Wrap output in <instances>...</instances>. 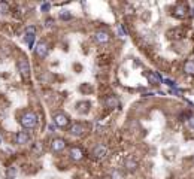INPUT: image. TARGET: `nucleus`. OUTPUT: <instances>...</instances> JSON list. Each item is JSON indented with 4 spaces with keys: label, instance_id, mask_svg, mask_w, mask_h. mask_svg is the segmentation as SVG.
Returning a JSON list of instances; mask_svg holds the SVG:
<instances>
[{
    "label": "nucleus",
    "instance_id": "6e6552de",
    "mask_svg": "<svg viewBox=\"0 0 194 179\" xmlns=\"http://www.w3.org/2000/svg\"><path fill=\"white\" fill-rule=\"evenodd\" d=\"M30 140V136L27 131H18L17 133V143L18 145H24V143H27Z\"/></svg>",
    "mask_w": 194,
    "mask_h": 179
},
{
    "label": "nucleus",
    "instance_id": "423d86ee",
    "mask_svg": "<svg viewBox=\"0 0 194 179\" xmlns=\"http://www.w3.org/2000/svg\"><path fill=\"white\" fill-rule=\"evenodd\" d=\"M54 123H55V125H58V127H66L69 124V118L64 115V113H55Z\"/></svg>",
    "mask_w": 194,
    "mask_h": 179
},
{
    "label": "nucleus",
    "instance_id": "f3484780",
    "mask_svg": "<svg viewBox=\"0 0 194 179\" xmlns=\"http://www.w3.org/2000/svg\"><path fill=\"white\" fill-rule=\"evenodd\" d=\"M60 20H63V21H69V20H72V13L69 11H61L60 12Z\"/></svg>",
    "mask_w": 194,
    "mask_h": 179
},
{
    "label": "nucleus",
    "instance_id": "20e7f679",
    "mask_svg": "<svg viewBox=\"0 0 194 179\" xmlns=\"http://www.w3.org/2000/svg\"><path fill=\"white\" fill-rule=\"evenodd\" d=\"M85 131V127H84V124L81 123H75L70 125V128H69V133L72 134V136H82Z\"/></svg>",
    "mask_w": 194,
    "mask_h": 179
},
{
    "label": "nucleus",
    "instance_id": "1a4fd4ad",
    "mask_svg": "<svg viewBox=\"0 0 194 179\" xmlns=\"http://www.w3.org/2000/svg\"><path fill=\"white\" fill-rule=\"evenodd\" d=\"M51 148L54 149V151H63L64 148H66V142L63 140V139H54L52 140V143H51Z\"/></svg>",
    "mask_w": 194,
    "mask_h": 179
},
{
    "label": "nucleus",
    "instance_id": "cd10ccee",
    "mask_svg": "<svg viewBox=\"0 0 194 179\" xmlns=\"http://www.w3.org/2000/svg\"><path fill=\"white\" fill-rule=\"evenodd\" d=\"M191 17H193V18H194V8H193V9H191Z\"/></svg>",
    "mask_w": 194,
    "mask_h": 179
},
{
    "label": "nucleus",
    "instance_id": "f03ea898",
    "mask_svg": "<svg viewBox=\"0 0 194 179\" xmlns=\"http://www.w3.org/2000/svg\"><path fill=\"white\" fill-rule=\"evenodd\" d=\"M18 72L23 75L25 79L30 78V64L25 58H20L18 60Z\"/></svg>",
    "mask_w": 194,
    "mask_h": 179
},
{
    "label": "nucleus",
    "instance_id": "9b49d317",
    "mask_svg": "<svg viewBox=\"0 0 194 179\" xmlns=\"http://www.w3.org/2000/svg\"><path fill=\"white\" fill-rule=\"evenodd\" d=\"M187 12H188V9H187V5H178L176 8H175V17H178V18H184L185 15H187Z\"/></svg>",
    "mask_w": 194,
    "mask_h": 179
},
{
    "label": "nucleus",
    "instance_id": "f8f14e48",
    "mask_svg": "<svg viewBox=\"0 0 194 179\" xmlns=\"http://www.w3.org/2000/svg\"><path fill=\"white\" fill-rule=\"evenodd\" d=\"M118 105H120V100H118L115 96H109V97L106 99V106H108L109 109H115V108H118Z\"/></svg>",
    "mask_w": 194,
    "mask_h": 179
},
{
    "label": "nucleus",
    "instance_id": "ddd939ff",
    "mask_svg": "<svg viewBox=\"0 0 194 179\" xmlns=\"http://www.w3.org/2000/svg\"><path fill=\"white\" fill-rule=\"evenodd\" d=\"M126 169L127 170H130V172H135L137 169V161L135 158H131V157H128L126 160Z\"/></svg>",
    "mask_w": 194,
    "mask_h": 179
},
{
    "label": "nucleus",
    "instance_id": "7ed1b4c3",
    "mask_svg": "<svg viewBox=\"0 0 194 179\" xmlns=\"http://www.w3.org/2000/svg\"><path fill=\"white\" fill-rule=\"evenodd\" d=\"M34 52H36L37 57L45 58L48 55V45H46V42H39V44L36 45V48H34Z\"/></svg>",
    "mask_w": 194,
    "mask_h": 179
},
{
    "label": "nucleus",
    "instance_id": "4468645a",
    "mask_svg": "<svg viewBox=\"0 0 194 179\" xmlns=\"http://www.w3.org/2000/svg\"><path fill=\"white\" fill-rule=\"evenodd\" d=\"M184 72L188 75H194V60H188L184 64Z\"/></svg>",
    "mask_w": 194,
    "mask_h": 179
},
{
    "label": "nucleus",
    "instance_id": "393cba45",
    "mask_svg": "<svg viewBox=\"0 0 194 179\" xmlns=\"http://www.w3.org/2000/svg\"><path fill=\"white\" fill-rule=\"evenodd\" d=\"M164 82H166V84H167V85H169V87H172V88H175V82H172L170 79H166V81H164Z\"/></svg>",
    "mask_w": 194,
    "mask_h": 179
},
{
    "label": "nucleus",
    "instance_id": "5701e85b",
    "mask_svg": "<svg viewBox=\"0 0 194 179\" xmlns=\"http://www.w3.org/2000/svg\"><path fill=\"white\" fill-rule=\"evenodd\" d=\"M187 124H188V127L194 131V116H190V118L187 120Z\"/></svg>",
    "mask_w": 194,
    "mask_h": 179
},
{
    "label": "nucleus",
    "instance_id": "39448f33",
    "mask_svg": "<svg viewBox=\"0 0 194 179\" xmlns=\"http://www.w3.org/2000/svg\"><path fill=\"white\" fill-rule=\"evenodd\" d=\"M106 154H108V148H106L105 145H97L94 149H93V157L97 158V160L103 158Z\"/></svg>",
    "mask_w": 194,
    "mask_h": 179
},
{
    "label": "nucleus",
    "instance_id": "bb28decb",
    "mask_svg": "<svg viewBox=\"0 0 194 179\" xmlns=\"http://www.w3.org/2000/svg\"><path fill=\"white\" fill-rule=\"evenodd\" d=\"M118 33L121 34V36H124V30H123V27H118Z\"/></svg>",
    "mask_w": 194,
    "mask_h": 179
},
{
    "label": "nucleus",
    "instance_id": "a878e982",
    "mask_svg": "<svg viewBox=\"0 0 194 179\" xmlns=\"http://www.w3.org/2000/svg\"><path fill=\"white\" fill-rule=\"evenodd\" d=\"M52 22H54V21H52V20H51V18H49V20H46L45 25H46V27H51V25H52Z\"/></svg>",
    "mask_w": 194,
    "mask_h": 179
},
{
    "label": "nucleus",
    "instance_id": "b1692460",
    "mask_svg": "<svg viewBox=\"0 0 194 179\" xmlns=\"http://www.w3.org/2000/svg\"><path fill=\"white\" fill-rule=\"evenodd\" d=\"M49 8H51V5H49V3H42L40 11H42V12H48V11H49Z\"/></svg>",
    "mask_w": 194,
    "mask_h": 179
},
{
    "label": "nucleus",
    "instance_id": "412c9836",
    "mask_svg": "<svg viewBox=\"0 0 194 179\" xmlns=\"http://www.w3.org/2000/svg\"><path fill=\"white\" fill-rule=\"evenodd\" d=\"M24 37H25V40H27V44H29V46L32 48V46H33V39H34V34H25Z\"/></svg>",
    "mask_w": 194,
    "mask_h": 179
},
{
    "label": "nucleus",
    "instance_id": "2eb2a0df",
    "mask_svg": "<svg viewBox=\"0 0 194 179\" xmlns=\"http://www.w3.org/2000/svg\"><path fill=\"white\" fill-rule=\"evenodd\" d=\"M82 155H84V154H82V151H81L79 148H72V149H70V157H72L73 160H81Z\"/></svg>",
    "mask_w": 194,
    "mask_h": 179
},
{
    "label": "nucleus",
    "instance_id": "a211bd4d",
    "mask_svg": "<svg viewBox=\"0 0 194 179\" xmlns=\"http://www.w3.org/2000/svg\"><path fill=\"white\" fill-rule=\"evenodd\" d=\"M9 12V5L6 2H0V13H8Z\"/></svg>",
    "mask_w": 194,
    "mask_h": 179
},
{
    "label": "nucleus",
    "instance_id": "aec40b11",
    "mask_svg": "<svg viewBox=\"0 0 194 179\" xmlns=\"http://www.w3.org/2000/svg\"><path fill=\"white\" fill-rule=\"evenodd\" d=\"M25 34H34L36 36V27L34 25H29V27H25Z\"/></svg>",
    "mask_w": 194,
    "mask_h": 179
},
{
    "label": "nucleus",
    "instance_id": "f257e3e1",
    "mask_svg": "<svg viewBox=\"0 0 194 179\" xmlns=\"http://www.w3.org/2000/svg\"><path fill=\"white\" fill-rule=\"evenodd\" d=\"M37 115L34 112H25L21 118V124H23L24 128H34L37 125Z\"/></svg>",
    "mask_w": 194,
    "mask_h": 179
},
{
    "label": "nucleus",
    "instance_id": "0eeeda50",
    "mask_svg": "<svg viewBox=\"0 0 194 179\" xmlns=\"http://www.w3.org/2000/svg\"><path fill=\"white\" fill-rule=\"evenodd\" d=\"M94 39H96V42H99V44H106V42H109L111 36H109L108 32H96Z\"/></svg>",
    "mask_w": 194,
    "mask_h": 179
},
{
    "label": "nucleus",
    "instance_id": "6ab92c4d",
    "mask_svg": "<svg viewBox=\"0 0 194 179\" xmlns=\"http://www.w3.org/2000/svg\"><path fill=\"white\" fill-rule=\"evenodd\" d=\"M15 175H17V170L15 169H8V173H6V178L8 179H13L15 178Z\"/></svg>",
    "mask_w": 194,
    "mask_h": 179
},
{
    "label": "nucleus",
    "instance_id": "4be33fe9",
    "mask_svg": "<svg viewBox=\"0 0 194 179\" xmlns=\"http://www.w3.org/2000/svg\"><path fill=\"white\" fill-rule=\"evenodd\" d=\"M111 179H123V175H121L118 170H114V172L111 173Z\"/></svg>",
    "mask_w": 194,
    "mask_h": 179
},
{
    "label": "nucleus",
    "instance_id": "dca6fc26",
    "mask_svg": "<svg viewBox=\"0 0 194 179\" xmlns=\"http://www.w3.org/2000/svg\"><path fill=\"white\" fill-rule=\"evenodd\" d=\"M182 36V30H179V29H173L169 32V37H173V39H179Z\"/></svg>",
    "mask_w": 194,
    "mask_h": 179
},
{
    "label": "nucleus",
    "instance_id": "9d476101",
    "mask_svg": "<svg viewBox=\"0 0 194 179\" xmlns=\"http://www.w3.org/2000/svg\"><path fill=\"white\" fill-rule=\"evenodd\" d=\"M146 78H148L149 84H152V85H157V84H160L161 82V76L158 73H155V72H149L146 73Z\"/></svg>",
    "mask_w": 194,
    "mask_h": 179
}]
</instances>
